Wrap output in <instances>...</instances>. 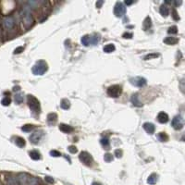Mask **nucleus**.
Here are the masks:
<instances>
[{
  "instance_id": "nucleus-1",
  "label": "nucleus",
  "mask_w": 185,
  "mask_h": 185,
  "mask_svg": "<svg viewBox=\"0 0 185 185\" xmlns=\"http://www.w3.org/2000/svg\"><path fill=\"white\" fill-rule=\"evenodd\" d=\"M20 16H21V18H22V21H23L24 25L26 27H29V26H31L33 22V18H32V13H31V10L28 7H25L22 9L21 12H20Z\"/></svg>"
},
{
  "instance_id": "nucleus-2",
  "label": "nucleus",
  "mask_w": 185,
  "mask_h": 185,
  "mask_svg": "<svg viewBox=\"0 0 185 185\" xmlns=\"http://www.w3.org/2000/svg\"><path fill=\"white\" fill-rule=\"evenodd\" d=\"M48 66L47 63L44 60H40L38 62H36V64L32 67V73L34 75H43L47 70Z\"/></svg>"
},
{
  "instance_id": "nucleus-3",
  "label": "nucleus",
  "mask_w": 185,
  "mask_h": 185,
  "mask_svg": "<svg viewBox=\"0 0 185 185\" xmlns=\"http://www.w3.org/2000/svg\"><path fill=\"white\" fill-rule=\"evenodd\" d=\"M27 100H28V106H29L30 108H31L33 111V112L39 113L40 110H41L39 100L37 99L36 97H34L33 95H32V94H29L28 95Z\"/></svg>"
},
{
  "instance_id": "nucleus-4",
  "label": "nucleus",
  "mask_w": 185,
  "mask_h": 185,
  "mask_svg": "<svg viewBox=\"0 0 185 185\" xmlns=\"http://www.w3.org/2000/svg\"><path fill=\"white\" fill-rule=\"evenodd\" d=\"M121 92H122V88L120 85H118V84L112 85V86L108 87V89H107V94L110 97H113V98L118 97L120 94H121Z\"/></svg>"
},
{
  "instance_id": "nucleus-5",
  "label": "nucleus",
  "mask_w": 185,
  "mask_h": 185,
  "mask_svg": "<svg viewBox=\"0 0 185 185\" xmlns=\"http://www.w3.org/2000/svg\"><path fill=\"white\" fill-rule=\"evenodd\" d=\"M126 12V7L123 5V3L121 2H117V4L114 7V14L115 16L118 18L122 17Z\"/></svg>"
},
{
  "instance_id": "nucleus-6",
  "label": "nucleus",
  "mask_w": 185,
  "mask_h": 185,
  "mask_svg": "<svg viewBox=\"0 0 185 185\" xmlns=\"http://www.w3.org/2000/svg\"><path fill=\"white\" fill-rule=\"evenodd\" d=\"M79 159L81 163H83L86 166H91L92 163V155L87 153V152H81L79 155Z\"/></svg>"
},
{
  "instance_id": "nucleus-7",
  "label": "nucleus",
  "mask_w": 185,
  "mask_h": 185,
  "mask_svg": "<svg viewBox=\"0 0 185 185\" xmlns=\"http://www.w3.org/2000/svg\"><path fill=\"white\" fill-rule=\"evenodd\" d=\"M130 83L137 87H143L144 85H146L147 81L143 77H134V78H131V79H130Z\"/></svg>"
},
{
  "instance_id": "nucleus-8",
  "label": "nucleus",
  "mask_w": 185,
  "mask_h": 185,
  "mask_svg": "<svg viewBox=\"0 0 185 185\" xmlns=\"http://www.w3.org/2000/svg\"><path fill=\"white\" fill-rule=\"evenodd\" d=\"M172 127L175 130H180L183 127V120L180 116H176L173 118L172 122H171Z\"/></svg>"
},
{
  "instance_id": "nucleus-9",
  "label": "nucleus",
  "mask_w": 185,
  "mask_h": 185,
  "mask_svg": "<svg viewBox=\"0 0 185 185\" xmlns=\"http://www.w3.org/2000/svg\"><path fill=\"white\" fill-rule=\"evenodd\" d=\"M44 135L43 131H37L35 132H33L32 134L30 136V141L32 143H38L40 142V140L42 139V137Z\"/></svg>"
},
{
  "instance_id": "nucleus-10",
  "label": "nucleus",
  "mask_w": 185,
  "mask_h": 185,
  "mask_svg": "<svg viewBox=\"0 0 185 185\" xmlns=\"http://www.w3.org/2000/svg\"><path fill=\"white\" fill-rule=\"evenodd\" d=\"M14 23H15L14 18H13V17H11V16L5 18H4V20H3V25L7 30L12 29L13 26H14Z\"/></svg>"
},
{
  "instance_id": "nucleus-11",
  "label": "nucleus",
  "mask_w": 185,
  "mask_h": 185,
  "mask_svg": "<svg viewBox=\"0 0 185 185\" xmlns=\"http://www.w3.org/2000/svg\"><path fill=\"white\" fill-rule=\"evenodd\" d=\"M131 103H132L133 106H138V107L143 106V103L140 101V96H139L138 94H133L131 95Z\"/></svg>"
},
{
  "instance_id": "nucleus-12",
  "label": "nucleus",
  "mask_w": 185,
  "mask_h": 185,
  "mask_svg": "<svg viewBox=\"0 0 185 185\" xmlns=\"http://www.w3.org/2000/svg\"><path fill=\"white\" fill-rule=\"evenodd\" d=\"M143 129L145 130V131L147 133H149V134H153L155 132V127L153 123H150V122H145V123H143Z\"/></svg>"
},
{
  "instance_id": "nucleus-13",
  "label": "nucleus",
  "mask_w": 185,
  "mask_h": 185,
  "mask_svg": "<svg viewBox=\"0 0 185 185\" xmlns=\"http://www.w3.org/2000/svg\"><path fill=\"white\" fill-rule=\"evenodd\" d=\"M157 120L160 123H166L168 121V115L165 112H160L157 115Z\"/></svg>"
},
{
  "instance_id": "nucleus-14",
  "label": "nucleus",
  "mask_w": 185,
  "mask_h": 185,
  "mask_svg": "<svg viewBox=\"0 0 185 185\" xmlns=\"http://www.w3.org/2000/svg\"><path fill=\"white\" fill-rule=\"evenodd\" d=\"M178 42H179V39L176 38V37L169 36L164 39V43L166 44H168V46H174V44H176Z\"/></svg>"
},
{
  "instance_id": "nucleus-15",
  "label": "nucleus",
  "mask_w": 185,
  "mask_h": 185,
  "mask_svg": "<svg viewBox=\"0 0 185 185\" xmlns=\"http://www.w3.org/2000/svg\"><path fill=\"white\" fill-rule=\"evenodd\" d=\"M59 130L65 133H69V132L73 131V128L71 127V126H69L68 124H64V123L59 125Z\"/></svg>"
},
{
  "instance_id": "nucleus-16",
  "label": "nucleus",
  "mask_w": 185,
  "mask_h": 185,
  "mask_svg": "<svg viewBox=\"0 0 185 185\" xmlns=\"http://www.w3.org/2000/svg\"><path fill=\"white\" fill-rule=\"evenodd\" d=\"M29 155L32 159H33V160H40V159H41V154L36 150L31 151L29 153Z\"/></svg>"
},
{
  "instance_id": "nucleus-17",
  "label": "nucleus",
  "mask_w": 185,
  "mask_h": 185,
  "mask_svg": "<svg viewBox=\"0 0 185 185\" xmlns=\"http://www.w3.org/2000/svg\"><path fill=\"white\" fill-rule=\"evenodd\" d=\"M152 26V20H151V18L150 17H146L145 20H143V27L144 29V31H147L149 30Z\"/></svg>"
},
{
  "instance_id": "nucleus-18",
  "label": "nucleus",
  "mask_w": 185,
  "mask_h": 185,
  "mask_svg": "<svg viewBox=\"0 0 185 185\" xmlns=\"http://www.w3.org/2000/svg\"><path fill=\"white\" fill-rule=\"evenodd\" d=\"M57 120V115L56 113H50L47 115V121L49 124H53L55 123Z\"/></svg>"
},
{
  "instance_id": "nucleus-19",
  "label": "nucleus",
  "mask_w": 185,
  "mask_h": 185,
  "mask_svg": "<svg viewBox=\"0 0 185 185\" xmlns=\"http://www.w3.org/2000/svg\"><path fill=\"white\" fill-rule=\"evenodd\" d=\"M159 12H160V14L163 17H168L169 11H168V7H166V5H161L160 9H159Z\"/></svg>"
},
{
  "instance_id": "nucleus-20",
  "label": "nucleus",
  "mask_w": 185,
  "mask_h": 185,
  "mask_svg": "<svg viewBox=\"0 0 185 185\" xmlns=\"http://www.w3.org/2000/svg\"><path fill=\"white\" fill-rule=\"evenodd\" d=\"M158 180V176L157 175V174H151V175L148 177V179H147V182L149 183V184H155V183H157V181Z\"/></svg>"
},
{
  "instance_id": "nucleus-21",
  "label": "nucleus",
  "mask_w": 185,
  "mask_h": 185,
  "mask_svg": "<svg viewBox=\"0 0 185 185\" xmlns=\"http://www.w3.org/2000/svg\"><path fill=\"white\" fill-rule=\"evenodd\" d=\"M115 49H116V47H115V46L113 44H106V46L103 48V50H104L105 53H112L113 51H115Z\"/></svg>"
},
{
  "instance_id": "nucleus-22",
  "label": "nucleus",
  "mask_w": 185,
  "mask_h": 185,
  "mask_svg": "<svg viewBox=\"0 0 185 185\" xmlns=\"http://www.w3.org/2000/svg\"><path fill=\"white\" fill-rule=\"evenodd\" d=\"M99 41H100V36L98 34H94L92 36H90V44H94V46L97 44L99 43Z\"/></svg>"
},
{
  "instance_id": "nucleus-23",
  "label": "nucleus",
  "mask_w": 185,
  "mask_h": 185,
  "mask_svg": "<svg viewBox=\"0 0 185 185\" xmlns=\"http://www.w3.org/2000/svg\"><path fill=\"white\" fill-rule=\"evenodd\" d=\"M60 106L63 109H69L70 106V102L68 99H62L60 102Z\"/></svg>"
},
{
  "instance_id": "nucleus-24",
  "label": "nucleus",
  "mask_w": 185,
  "mask_h": 185,
  "mask_svg": "<svg viewBox=\"0 0 185 185\" xmlns=\"http://www.w3.org/2000/svg\"><path fill=\"white\" fill-rule=\"evenodd\" d=\"M15 143L17 144L18 147H23L25 145V140L23 138H21V137H17L16 139H15Z\"/></svg>"
},
{
  "instance_id": "nucleus-25",
  "label": "nucleus",
  "mask_w": 185,
  "mask_h": 185,
  "mask_svg": "<svg viewBox=\"0 0 185 185\" xmlns=\"http://www.w3.org/2000/svg\"><path fill=\"white\" fill-rule=\"evenodd\" d=\"M81 44L85 46H88L90 44V35H84L81 37Z\"/></svg>"
},
{
  "instance_id": "nucleus-26",
  "label": "nucleus",
  "mask_w": 185,
  "mask_h": 185,
  "mask_svg": "<svg viewBox=\"0 0 185 185\" xmlns=\"http://www.w3.org/2000/svg\"><path fill=\"white\" fill-rule=\"evenodd\" d=\"M14 100H15V102H16V104H21L23 102L24 97L21 94H17L14 96Z\"/></svg>"
},
{
  "instance_id": "nucleus-27",
  "label": "nucleus",
  "mask_w": 185,
  "mask_h": 185,
  "mask_svg": "<svg viewBox=\"0 0 185 185\" xmlns=\"http://www.w3.org/2000/svg\"><path fill=\"white\" fill-rule=\"evenodd\" d=\"M157 137H158L159 141H161V142H166V141L168 140V136L166 135L165 132H160Z\"/></svg>"
},
{
  "instance_id": "nucleus-28",
  "label": "nucleus",
  "mask_w": 185,
  "mask_h": 185,
  "mask_svg": "<svg viewBox=\"0 0 185 185\" xmlns=\"http://www.w3.org/2000/svg\"><path fill=\"white\" fill-rule=\"evenodd\" d=\"M33 125H32V124H26V125H24V126H22L21 127V130L23 131H25V132H29V131H31L32 130H33Z\"/></svg>"
},
{
  "instance_id": "nucleus-29",
  "label": "nucleus",
  "mask_w": 185,
  "mask_h": 185,
  "mask_svg": "<svg viewBox=\"0 0 185 185\" xmlns=\"http://www.w3.org/2000/svg\"><path fill=\"white\" fill-rule=\"evenodd\" d=\"M159 57V54H157V53H151V54H148L146 55L145 57H143L144 60H149V59H153V58H155Z\"/></svg>"
},
{
  "instance_id": "nucleus-30",
  "label": "nucleus",
  "mask_w": 185,
  "mask_h": 185,
  "mask_svg": "<svg viewBox=\"0 0 185 185\" xmlns=\"http://www.w3.org/2000/svg\"><path fill=\"white\" fill-rule=\"evenodd\" d=\"M10 103H11V99L9 97H7V96H6V97H4L2 99V101H1V104L4 106H9L10 105Z\"/></svg>"
},
{
  "instance_id": "nucleus-31",
  "label": "nucleus",
  "mask_w": 185,
  "mask_h": 185,
  "mask_svg": "<svg viewBox=\"0 0 185 185\" xmlns=\"http://www.w3.org/2000/svg\"><path fill=\"white\" fill-rule=\"evenodd\" d=\"M7 185H18V180L15 178L10 177L7 179Z\"/></svg>"
},
{
  "instance_id": "nucleus-32",
  "label": "nucleus",
  "mask_w": 185,
  "mask_h": 185,
  "mask_svg": "<svg viewBox=\"0 0 185 185\" xmlns=\"http://www.w3.org/2000/svg\"><path fill=\"white\" fill-rule=\"evenodd\" d=\"M101 144L106 148V149H108V147H109V141L107 140L106 138H103V139H101Z\"/></svg>"
},
{
  "instance_id": "nucleus-33",
  "label": "nucleus",
  "mask_w": 185,
  "mask_h": 185,
  "mask_svg": "<svg viewBox=\"0 0 185 185\" xmlns=\"http://www.w3.org/2000/svg\"><path fill=\"white\" fill-rule=\"evenodd\" d=\"M168 32L169 33V34H176V33L178 32V28H177V26H171V27L168 29Z\"/></svg>"
},
{
  "instance_id": "nucleus-34",
  "label": "nucleus",
  "mask_w": 185,
  "mask_h": 185,
  "mask_svg": "<svg viewBox=\"0 0 185 185\" xmlns=\"http://www.w3.org/2000/svg\"><path fill=\"white\" fill-rule=\"evenodd\" d=\"M104 159H105V161L106 162H111L113 160V155H111V154H106L105 155H104Z\"/></svg>"
},
{
  "instance_id": "nucleus-35",
  "label": "nucleus",
  "mask_w": 185,
  "mask_h": 185,
  "mask_svg": "<svg viewBox=\"0 0 185 185\" xmlns=\"http://www.w3.org/2000/svg\"><path fill=\"white\" fill-rule=\"evenodd\" d=\"M50 155L51 157H60L61 154L57 150H52V151H50Z\"/></svg>"
},
{
  "instance_id": "nucleus-36",
  "label": "nucleus",
  "mask_w": 185,
  "mask_h": 185,
  "mask_svg": "<svg viewBox=\"0 0 185 185\" xmlns=\"http://www.w3.org/2000/svg\"><path fill=\"white\" fill-rule=\"evenodd\" d=\"M23 50H24V46H18V47H17L16 49L14 50L13 53L15 55H16V54H20L21 52H23Z\"/></svg>"
},
{
  "instance_id": "nucleus-37",
  "label": "nucleus",
  "mask_w": 185,
  "mask_h": 185,
  "mask_svg": "<svg viewBox=\"0 0 185 185\" xmlns=\"http://www.w3.org/2000/svg\"><path fill=\"white\" fill-rule=\"evenodd\" d=\"M68 150L70 152L71 154H75V153H77V148L75 147V146H73V145H70V146H69L68 147Z\"/></svg>"
},
{
  "instance_id": "nucleus-38",
  "label": "nucleus",
  "mask_w": 185,
  "mask_h": 185,
  "mask_svg": "<svg viewBox=\"0 0 185 185\" xmlns=\"http://www.w3.org/2000/svg\"><path fill=\"white\" fill-rule=\"evenodd\" d=\"M172 17L175 20H180V17L178 16V13H177V11L175 9H172Z\"/></svg>"
},
{
  "instance_id": "nucleus-39",
  "label": "nucleus",
  "mask_w": 185,
  "mask_h": 185,
  "mask_svg": "<svg viewBox=\"0 0 185 185\" xmlns=\"http://www.w3.org/2000/svg\"><path fill=\"white\" fill-rule=\"evenodd\" d=\"M122 37H123V38L131 39V37H132V33H131V32H125V33H123V35H122Z\"/></svg>"
},
{
  "instance_id": "nucleus-40",
  "label": "nucleus",
  "mask_w": 185,
  "mask_h": 185,
  "mask_svg": "<svg viewBox=\"0 0 185 185\" xmlns=\"http://www.w3.org/2000/svg\"><path fill=\"white\" fill-rule=\"evenodd\" d=\"M115 155H116L117 157H122V151L120 149H117L116 151H115Z\"/></svg>"
},
{
  "instance_id": "nucleus-41",
  "label": "nucleus",
  "mask_w": 185,
  "mask_h": 185,
  "mask_svg": "<svg viewBox=\"0 0 185 185\" xmlns=\"http://www.w3.org/2000/svg\"><path fill=\"white\" fill-rule=\"evenodd\" d=\"M44 180H46L47 182H49V183H54V181H55L53 178H51L49 176H46V178H44Z\"/></svg>"
},
{
  "instance_id": "nucleus-42",
  "label": "nucleus",
  "mask_w": 185,
  "mask_h": 185,
  "mask_svg": "<svg viewBox=\"0 0 185 185\" xmlns=\"http://www.w3.org/2000/svg\"><path fill=\"white\" fill-rule=\"evenodd\" d=\"M103 4H104V1H102V0H101V1H97V2H96L95 6H96V7H97V9H100Z\"/></svg>"
},
{
  "instance_id": "nucleus-43",
  "label": "nucleus",
  "mask_w": 185,
  "mask_h": 185,
  "mask_svg": "<svg viewBox=\"0 0 185 185\" xmlns=\"http://www.w3.org/2000/svg\"><path fill=\"white\" fill-rule=\"evenodd\" d=\"M20 86H15L13 88V91H20Z\"/></svg>"
},
{
  "instance_id": "nucleus-44",
  "label": "nucleus",
  "mask_w": 185,
  "mask_h": 185,
  "mask_svg": "<svg viewBox=\"0 0 185 185\" xmlns=\"http://www.w3.org/2000/svg\"><path fill=\"white\" fill-rule=\"evenodd\" d=\"M132 3H133V1H127V0H126V1H125V4H126V5H131Z\"/></svg>"
},
{
  "instance_id": "nucleus-45",
  "label": "nucleus",
  "mask_w": 185,
  "mask_h": 185,
  "mask_svg": "<svg viewBox=\"0 0 185 185\" xmlns=\"http://www.w3.org/2000/svg\"><path fill=\"white\" fill-rule=\"evenodd\" d=\"M181 91L183 92V80L181 81Z\"/></svg>"
},
{
  "instance_id": "nucleus-46",
  "label": "nucleus",
  "mask_w": 185,
  "mask_h": 185,
  "mask_svg": "<svg viewBox=\"0 0 185 185\" xmlns=\"http://www.w3.org/2000/svg\"><path fill=\"white\" fill-rule=\"evenodd\" d=\"M92 185H102L101 183H98V182H94Z\"/></svg>"
}]
</instances>
